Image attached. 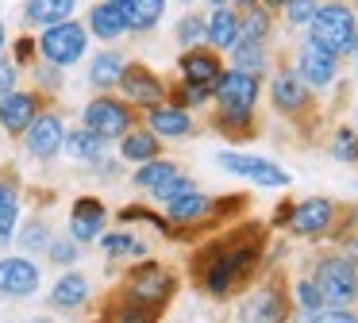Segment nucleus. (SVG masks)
<instances>
[{
  "label": "nucleus",
  "instance_id": "1",
  "mask_svg": "<svg viewBox=\"0 0 358 323\" xmlns=\"http://www.w3.org/2000/svg\"><path fill=\"white\" fill-rule=\"evenodd\" d=\"M262 77L255 73H243V69H224L220 81L212 85V100H216V127L231 131V135H243L255 120V104L262 96Z\"/></svg>",
  "mask_w": 358,
  "mask_h": 323
},
{
  "label": "nucleus",
  "instance_id": "2",
  "mask_svg": "<svg viewBox=\"0 0 358 323\" xmlns=\"http://www.w3.org/2000/svg\"><path fill=\"white\" fill-rule=\"evenodd\" d=\"M308 38L320 43L324 50H331L335 58H355L358 54V15L350 12L339 0H327V4L316 8L308 27Z\"/></svg>",
  "mask_w": 358,
  "mask_h": 323
},
{
  "label": "nucleus",
  "instance_id": "3",
  "mask_svg": "<svg viewBox=\"0 0 358 323\" xmlns=\"http://www.w3.org/2000/svg\"><path fill=\"white\" fill-rule=\"evenodd\" d=\"M312 281H316V289H320L327 308H350L358 300V266L350 258H343V254L320 258Z\"/></svg>",
  "mask_w": 358,
  "mask_h": 323
},
{
  "label": "nucleus",
  "instance_id": "4",
  "mask_svg": "<svg viewBox=\"0 0 358 323\" xmlns=\"http://www.w3.org/2000/svg\"><path fill=\"white\" fill-rule=\"evenodd\" d=\"M35 43H39L43 58L66 69V66H73V62L85 58V50H89V27L81 20H62V23L43 27V35L35 38Z\"/></svg>",
  "mask_w": 358,
  "mask_h": 323
},
{
  "label": "nucleus",
  "instance_id": "5",
  "mask_svg": "<svg viewBox=\"0 0 358 323\" xmlns=\"http://www.w3.org/2000/svg\"><path fill=\"white\" fill-rule=\"evenodd\" d=\"M255 261H258V243L220 250L216 258L208 261V269H204V289H208L212 296H227V292L255 269Z\"/></svg>",
  "mask_w": 358,
  "mask_h": 323
},
{
  "label": "nucleus",
  "instance_id": "6",
  "mask_svg": "<svg viewBox=\"0 0 358 323\" xmlns=\"http://www.w3.org/2000/svg\"><path fill=\"white\" fill-rule=\"evenodd\" d=\"M216 162H220V169H227V173H235V177H247V181L262 185V189H289V185H293V177H289L278 162L258 158V154L224 150V154H216Z\"/></svg>",
  "mask_w": 358,
  "mask_h": 323
},
{
  "label": "nucleus",
  "instance_id": "7",
  "mask_svg": "<svg viewBox=\"0 0 358 323\" xmlns=\"http://www.w3.org/2000/svg\"><path fill=\"white\" fill-rule=\"evenodd\" d=\"M81 127L101 135L104 143H108V138H124L127 131H131V108L116 96H96V100H89L85 112H81Z\"/></svg>",
  "mask_w": 358,
  "mask_h": 323
},
{
  "label": "nucleus",
  "instance_id": "8",
  "mask_svg": "<svg viewBox=\"0 0 358 323\" xmlns=\"http://www.w3.org/2000/svg\"><path fill=\"white\" fill-rule=\"evenodd\" d=\"M339 62L343 58H335L331 50H324L320 43L304 38L301 50H296V66L293 69L301 73V81L316 92V89H331V85H335V77H339Z\"/></svg>",
  "mask_w": 358,
  "mask_h": 323
},
{
  "label": "nucleus",
  "instance_id": "9",
  "mask_svg": "<svg viewBox=\"0 0 358 323\" xmlns=\"http://www.w3.org/2000/svg\"><path fill=\"white\" fill-rule=\"evenodd\" d=\"M127 296H131V304H139V308L166 304V300L173 296V273L162 269V266H155V261L135 266L131 281H127Z\"/></svg>",
  "mask_w": 358,
  "mask_h": 323
},
{
  "label": "nucleus",
  "instance_id": "10",
  "mask_svg": "<svg viewBox=\"0 0 358 323\" xmlns=\"http://www.w3.org/2000/svg\"><path fill=\"white\" fill-rule=\"evenodd\" d=\"M281 220L289 223L293 235H304V238H320L331 231L335 223V204L327 196H308L301 204H293L289 212H281Z\"/></svg>",
  "mask_w": 358,
  "mask_h": 323
},
{
  "label": "nucleus",
  "instance_id": "11",
  "mask_svg": "<svg viewBox=\"0 0 358 323\" xmlns=\"http://www.w3.org/2000/svg\"><path fill=\"white\" fill-rule=\"evenodd\" d=\"M289 320V300L278 281L255 289L239 308V323H285Z\"/></svg>",
  "mask_w": 358,
  "mask_h": 323
},
{
  "label": "nucleus",
  "instance_id": "12",
  "mask_svg": "<svg viewBox=\"0 0 358 323\" xmlns=\"http://www.w3.org/2000/svg\"><path fill=\"white\" fill-rule=\"evenodd\" d=\"M120 92L127 96V104L135 108H155L166 100V85L158 73H150L147 66H139V62H127L124 77H120Z\"/></svg>",
  "mask_w": 358,
  "mask_h": 323
},
{
  "label": "nucleus",
  "instance_id": "13",
  "mask_svg": "<svg viewBox=\"0 0 358 323\" xmlns=\"http://www.w3.org/2000/svg\"><path fill=\"white\" fill-rule=\"evenodd\" d=\"M270 100L281 115H301V112H308V104H312V89L301 81L296 69H278L273 81H270Z\"/></svg>",
  "mask_w": 358,
  "mask_h": 323
},
{
  "label": "nucleus",
  "instance_id": "14",
  "mask_svg": "<svg viewBox=\"0 0 358 323\" xmlns=\"http://www.w3.org/2000/svg\"><path fill=\"white\" fill-rule=\"evenodd\" d=\"M27 135V150L35 154V158H55L58 150L66 146V120L58 112H39L35 115V123L24 131Z\"/></svg>",
  "mask_w": 358,
  "mask_h": 323
},
{
  "label": "nucleus",
  "instance_id": "15",
  "mask_svg": "<svg viewBox=\"0 0 358 323\" xmlns=\"http://www.w3.org/2000/svg\"><path fill=\"white\" fill-rule=\"evenodd\" d=\"M39 115V92L12 89L8 96H0V127L8 135H24Z\"/></svg>",
  "mask_w": 358,
  "mask_h": 323
},
{
  "label": "nucleus",
  "instance_id": "16",
  "mask_svg": "<svg viewBox=\"0 0 358 323\" xmlns=\"http://www.w3.org/2000/svg\"><path fill=\"white\" fill-rule=\"evenodd\" d=\"M39 289V266L31 258H0V292L4 296H31Z\"/></svg>",
  "mask_w": 358,
  "mask_h": 323
},
{
  "label": "nucleus",
  "instance_id": "17",
  "mask_svg": "<svg viewBox=\"0 0 358 323\" xmlns=\"http://www.w3.org/2000/svg\"><path fill=\"white\" fill-rule=\"evenodd\" d=\"M178 69L181 77H185L189 85H216L220 73H224V62H220L216 50H204V46H193V50H185L178 58Z\"/></svg>",
  "mask_w": 358,
  "mask_h": 323
},
{
  "label": "nucleus",
  "instance_id": "18",
  "mask_svg": "<svg viewBox=\"0 0 358 323\" xmlns=\"http://www.w3.org/2000/svg\"><path fill=\"white\" fill-rule=\"evenodd\" d=\"M147 127L158 138H185V135H193V115H189V108L162 100V104L147 108Z\"/></svg>",
  "mask_w": 358,
  "mask_h": 323
},
{
  "label": "nucleus",
  "instance_id": "19",
  "mask_svg": "<svg viewBox=\"0 0 358 323\" xmlns=\"http://www.w3.org/2000/svg\"><path fill=\"white\" fill-rule=\"evenodd\" d=\"M104 220H108V212H104L101 200L81 196L78 204H73V212H70V238H78V243H93V238L104 231Z\"/></svg>",
  "mask_w": 358,
  "mask_h": 323
},
{
  "label": "nucleus",
  "instance_id": "20",
  "mask_svg": "<svg viewBox=\"0 0 358 323\" xmlns=\"http://www.w3.org/2000/svg\"><path fill=\"white\" fill-rule=\"evenodd\" d=\"M204 43L212 50H231L239 43V12L231 4L212 8V15H204Z\"/></svg>",
  "mask_w": 358,
  "mask_h": 323
},
{
  "label": "nucleus",
  "instance_id": "21",
  "mask_svg": "<svg viewBox=\"0 0 358 323\" xmlns=\"http://www.w3.org/2000/svg\"><path fill=\"white\" fill-rule=\"evenodd\" d=\"M85 20H89V23H85L89 35H96L101 43H120V38L127 35V20H124V12H120V4H108V0H101V4L89 8Z\"/></svg>",
  "mask_w": 358,
  "mask_h": 323
},
{
  "label": "nucleus",
  "instance_id": "22",
  "mask_svg": "<svg viewBox=\"0 0 358 323\" xmlns=\"http://www.w3.org/2000/svg\"><path fill=\"white\" fill-rule=\"evenodd\" d=\"M124 69H127L124 50H96L93 62H89V85H93V89H101V92L120 89Z\"/></svg>",
  "mask_w": 358,
  "mask_h": 323
},
{
  "label": "nucleus",
  "instance_id": "23",
  "mask_svg": "<svg viewBox=\"0 0 358 323\" xmlns=\"http://www.w3.org/2000/svg\"><path fill=\"white\" fill-rule=\"evenodd\" d=\"M78 0H24V27H50L73 15Z\"/></svg>",
  "mask_w": 358,
  "mask_h": 323
},
{
  "label": "nucleus",
  "instance_id": "24",
  "mask_svg": "<svg viewBox=\"0 0 358 323\" xmlns=\"http://www.w3.org/2000/svg\"><path fill=\"white\" fill-rule=\"evenodd\" d=\"M212 208H216V204H212V196H204V192H196V189L181 192V196H173V200H166V215H170L173 223H196V220H204Z\"/></svg>",
  "mask_w": 358,
  "mask_h": 323
},
{
  "label": "nucleus",
  "instance_id": "25",
  "mask_svg": "<svg viewBox=\"0 0 358 323\" xmlns=\"http://www.w3.org/2000/svg\"><path fill=\"white\" fill-rule=\"evenodd\" d=\"M120 12H124L127 20V31H155L158 20L166 15V0H124L120 4Z\"/></svg>",
  "mask_w": 358,
  "mask_h": 323
},
{
  "label": "nucleus",
  "instance_id": "26",
  "mask_svg": "<svg viewBox=\"0 0 358 323\" xmlns=\"http://www.w3.org/2000/svg\"><path fill=\"white\" fill-rule=\"evenodd\" d=\"M89 296V281L81 273H62L55 281V289H50V308H58V312H73V308H81Z\"/></svg>",
  "mask_w": 358,
  "mask_h": 323
},
{
  "label": "nucleus",
  "instance_id": "27",
  "mask_svg": "<svg viewBox=\"0 0 358 323\" xmlns=\"http://www.w3.org/2000/svg\"><path fill=\"white\" fill-rule=\"evenodd\" d=\"M231 66L243 69V73L262 77L266 69H270V50H266V43H255V38H239V43L231 46Z\"/></svg>",
  "mask_w": 358,
  "mask_h": 323
},
{
  "label": "nucleus",
  "instance_id": "28",
  "mask_svg": "<svg viewBox=\"0 0 358 323\" xmlns=\"http://www.w3.org/2000/svg\"><path fill=\"white\" fill-rule=\"evenodd\" d=\"M273 35V12L266 4H250L243 8L239 15V38H255V43H266Z\"/></svg>",
  "mask_w": 358,
  "mask_h": 323
},
{
  "label": "nucleus",
  "instance_id": "29",
  "mask_svg": "<svg viewBox=\"0 0 358 323\" xmlns=\"http://www.w3.org/2000/svg\"><path fill=\"white\" fill-rule=\"evenodd\" d=\"M181 169L173 166V162H162V158H150V162H143L139 166V173H135V185H139V189H147V192H162L166 185L173 181V177H178Z\"/></svg>",
  "mask_w": 358,
  "mask_h": 323
},
{
  "label": "nucleus",
  "instance_id": "30",
  "mask_svg": "<svg viewBox=\"0 0 358 323\" xmlns=\"http://www.w3.org/2000/svg\"><path fill=\"white\" fill-rule=\"evenodd\" d=\"M158 146H162V143H158V135L150 127L147 131H127L124 143H120V154H124L127 162H139V166H143V162L158 158Z\"/></svg>",
  "mask_w": 358,
  "mask_h": 323
},
{
  "label": "nucleus",
  "instance_id": "31",
  "mask_svg": "<svg viewBox=\"0 0 358 323\" xmlns=\"http://www.w3.org/2000/svg\"><path fill=\"white\" fill-rule=\"evenodd\" d=\"M62 150L70 154V158H78V162H96V158H101V150H104V138L93 135L89 127H78V131H70V135H66Z\"/></svg>",
  "mask_w": 358,
  "mask_h": 323
},
{
  "label": "nucleus",
  "instance_id": "32",
  "mask_svg": "<svg viewBox=\"0 0 358 323\" xmlns=\"http://www.w3.org/2000/svg\"><path fill=\"white\" fill-rule=\"evenodd\" d=\"M331 158L347 162V166H358V131L355 127H339L331 135Z\"/></svg>",
  "mask_w": 358,
  "mask_h": 323
},
{
  "label": "nucleus",
  "instance_id": "33",
  "mask_svg": "<svg viewBox=\"0 0 358 323\" xmlns=\"http://www.w3.org/2000/svg\"><path fill=\"white\" fill-rule=\"evenodd\" d=\"M173 35H178V46H181V50H193V46H201V43H204V15H193V12L181 15Z\"/></svg>",
  "mask_w": 358,
  "mask_h": 323
},
{
  "label": "nucleus",
  "instance_id": "34",
  "mask_svg": "<svg viewBox=\"0 0 358 323\" xmlns=\"http://www.w3.org/2000/svg\"><path fill=\"white\" fill-rule=\"evenodd\" d=\"M316 8H320V0H285L281 4V12H285V23L289 27H308L312 23V15H316Z\"/></svg>",
  "mask_w": 358,
  "mask_h": 323
},
{
  "label": "nucleus",
  "instance_id": "35",
  "mask_svg": "<svg viewBox=\"0 0 358 323\" xmlns=\"http://www.w3.org/2000/svg\"><path fill=\"white\" fill-rule=\"evenodd\" d=\"M104 250H108L112 258H124V254H131V258H147V246H143L139 238H131V235H104Z\"/></svg>",
  "mask_w": 358,
  "mask_h": 323
},
{
  "label": "nucleus",
  "instance_id": "36",
  "mask_svg": "<svg viewBox=\"0 0 358 323\" xmlns=\"http://www.w3.org/2000/svg\"><path fill=\"white\" fill-rule=\"evenodd\" d=\"M296 308H301V312H320V308H327L324 304V296H320V289H316V281H312V277H301V281H296Z\"/></svg>",
  "mask_w": 358,
  "mask_h": 323
},
{
  "label": "nucleus",
  "instance_id": "37",
  "mask_svg": "<svg viewBox=\"0 0 358 323\" xmlns=\"http://www.w3.org/2000/svg\"><path fill=\"white\" fill-rule=\"evenodd\" d=\"M31 77H35V85H39L43 92L62 89V66H55V62H47V58L31 66Z\"/></svg>",
  "mask_w": 358,
  "mask_h": 323
},
{
  "label": "nucleus",
  "instance_id": "38",
  "mask_svg": "<svg viewBox=\"0 0 358 323\" xmlns=\"http://www.w3.org/2000/svg\"><path fill=\"white\" fill-rule=\"evenodd\" d=\"M212 100V89L208 85H189V81H181V89L173 92V104H181V108H201V104H208Z\"/></svg>",
  "mask_w": 358,
  "mask_h": 323
},
{
  "label": "nucleus",
  "instance_id": "39",
  "mask_svg": "<svg viewBox=\"0 0 358 323\" xmlns=\"http://www.w3.org/2000/svg\"><path fill=\"white\" fill-rule=\"evenodd\" d=\"M20 243H24V250L31 254V250H47L50 246V238H47V223L43 220H27V227L20 231Z\"/></svg>",
  "mask_w": 358,
  "mask_h": 323
},
{
  "label": "nucleus",
  "instance_id": "40",
  "mask_svg": "<svg viewBox=\"0 0 358 323\" xmlns=\"http://www.w3.org/2000/svg\"><path fill=\"white\" fill-rule=\"evenodd\" d=\"M47 254L58 266H73V261H78V238H58V243L47 246Z\"/></svg>",
  "mask_w": 358,
  "mask_h": 323
},
{
  "label": "nucleus",
  "instance_id": "41",
  "mask_svg": "<svg viewBox=\"0 0 358 323\" xmlns=\"http://www.w3.org/2000/svg\"><path fill=\"white\" fill-rule=\"evenodd\" d=\"M304 323H358V315L347 312V308H320V312H312Z\"/></svg>",
  "mask_w": 358,
  "mask_h": 323
},
{
  "label": "nucleus",
  "instance_id": "42",
  "mask_svg": "<svg viewBox=\"0 0 358 323\" xmlns=\"http://www.w3.org/2000/svg\"><path fill=\"white\" fill-rule=\"evenodd\" d=\"M16 220H20V200H12V204L0 212V246L12 243V235H16Z\"/></svg>",
  "mask_w": 358,
  "mask_h": 323
},
{
  "label": "nucleus",
  "instance_id": "43",
  "mask_svg": "<svg viewBox=\"0 0 358 323\" xmlns=\"http://www.w3.org/2000/svg\"><path fill=\"white\" fill-rule=\"evenodd\" d=\"M12 89H20V66L12 58H0V96H8Z\"/></svg>",
  "mask_w": 358,
  "mask_h": 323
},
{
  "label": "nucleus",
  "instance_id": "44",
  "mask_svg": "<svg viewBox=\"0 0 358 323\" xmlns=\"http://www.w3.org/2000/svg\"><path fill=\"white\" fill-rule=\"evenodd\" d=\"M12 62L16 66H35V50H39V43H35L31 35H24V38H16V46H12Z\"/></svg>",
  "mask_w": 358,
  "mask_h": 323
},
{
  "label": "nucleus",
  "instance_id": "45",
  "mask_svg": "<svg viewBox=\"0 0 358 323\" xmlns=\"http://www.w3.org/2000/svg\"><path fill=\"white\" fill-rule=\"evenodd\" d=\"M189 189H196V185H193V177H185V173H178V177H173V181H170V185H166V189H162V192H158V200H162V204H166V200H173V196H181V192H189Z\"/></svg>",
  "mask_w": 358,
  "mask_h": 323
},
{
  "label": "nucleus",
  "instance_id": "46",
  "mask_svg": "<svg viewBox=\"0 0 358 323\" xmlns=\"http://www.w3.org/2000/svg\"><path fill=\"white\" fill-rule=\"evenodd\" d=\"M116 323H150V308L131 304V308H124V312H120V320H116Z\"/></svg>",
  "mask_w": 358,
  "mask_h": 323
},
{
  "label": "nucleus",
  "instance_id": "47",
  "mask_svg": "<svg viewBox=\"0 0 358 323\" xmlns=\"http://www.w3.org/2000/svg\"><path fill=\"white\" fill-rule=\"evenodd\" d=\"M343 258H350L358 266V235L355 238H347V246H343Z\"/></svg>",
  "mask_w": 358,
  "mask_h": 323
},
{
  "label": "nucleus",
  "instance_id": "48",
  "mask_svg": "<svg viewBox=\"0 0 358 323\" xmlns=\"http://www.w3.org/2000/svg\"><path fill=\"white\" fill-rule=\"evenodd\" d=\"M12 200H16V192H12V185H0V212H4V208H8Z\"/></svg>",
  "mask_w": 358,
  "mask_h": 323
},
{
  "label": "nucleus",
  "instance_id": "49",
  "mask_svg": "<svg viewBox=\"0 0 358 323\" xmlns=\"http://www.w3.org/2000/svg\"><path fill=\"white\" fill-rule=\"evenodd\" d=\"M262 4H266V8H270V12H273V8H281V4H285V0H262Z\"/></svg>",
  "mask_w": 358,
  "mask_h": 323
},
{
  "label": "nucleus",
  "instance_id": "50",
  "mask_svg": "<svg viewBox=\"0 0 358 323\" xmlns=\"http://www.w3.org/2000/svg\"><path fill=\"white\" fill-rule=\"evenodd\" d=\"M4 38H8V31H4V20H0V50H4Z\"/></svg>",
  "mask_w": 358,
  "mask_h": 323
},
{
  "label": "nucleus",
  "instance_id": "51",
  "mask_svg": "<svg viewBox=\"0 0 358 323\" xmlns=\"http://www.w3.org/2000/svg\"><path fill=\"white\" fill-rule=\"evenodd\" d=\"M212 8H224V4H235V0H208Z\"/></svg>",
  "mask_w": 358,
  "mask_h": 323
},
{
  "label": "nucleus",
  "instance_id": "52",
  "mask_svg": "<svg viewBox=\"0 0 358 323\" xmlns=\"http://www.w3.org/2000/svg\"><path fill=\"white\" fill-rule=\"evenodd\" d=\"M235 4H243V8H250V4H262V0H235Z\"/></svg>",
  "mask_w": 358,
  "mask_h": 323
},
{
  "label": "nucleus",
  "instance_id": "53",
  "mask_svg": "<svg viewBox=\"0 0 358 323\" xmlns=\"http://www.w3.org/2000/svg\"><path fill=\"white\" fill-rule=\"evenodd\" d=\"M355 123H358V104H355Z\"/></svg>",
  "mask_w": 358,
  "mask_h": 323
},
{
  "label": "nucleus",
  "instance_id": "54",
  "mask_svg": "<svg viewBox=\"0 0 358 323\" xmlns=\"http://www.w3.org/2000/svg\"><path fill=\"white\" fill-rule=\"evenodd\" d=\"M108 4H124V0H108Z\"/></svg>",
  "mask_w": 358,
  "mask_h": 323
},
{
  "label": "nucleus",
  "instance_id": "55",
  "mask_svg": "<svg viewBox=\"0 0 358 323\" xmlns=\"http://www.w3.org/2000/svg\"><path fill=\"white\" fill-rule=\"evenodd\" d=\"M181 4H196V0H181Z\"/></svg>",
  "mask_w": 358,
  "mask_h": 323
},
{
  "label": "nucleus",
  "instance_id": "56",
  "mask_svg": "<svg viewBox=\"0 0 358 323\" xmlns=\"http://www.w3.org/2000/svg\"><path fill=\"white\" fill-rule=\"evenodd\" d=\"M31 323H47V320H31Z\"/></svg>",
  "mask_w": 358,
  "mask_h": 323
},
{
  "label": "nucleus",
  "instance_id": "57",
  "mask_svg": "<svg viewBox=\"0 0 358 323\" xmlns=\"http://www.w3.org/2000/svg\"><path fill=\"white\" fill-rule=\"evenodd\" d=\"M355 8H358V0H355Z\"/></svg>",
  "mask_w": 358,
  "mask_h": 323
}]
</instances>
